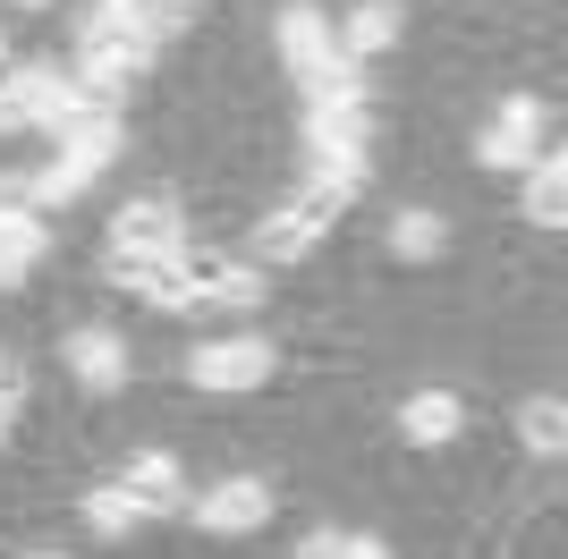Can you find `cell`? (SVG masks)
Wrapping results in <instances>:
<instances>
[{
	"label": "cell",
	"instance_id": "cell-1",
	"mask_svg": "<svg viewBox=\"0 0 568 559\" xmlns=\"http://www.w3.org/2000/svg\"><path fill=\"white\" fill-rule=\"evenodd\" d=\"M272 365H281V356L263 348V339H204V348H187V382H195V390H221V398L263 390Z\"/></svg>",
	"mask_w": 568,
	"mask_h": 559
},
{
	"label": "cell",
	"instance_id": "cell-2",
	"mask_svg": "<svg viewBox=\"0 0 568 559\" xmlns=\"http://www.w3.org/2000/svg\"><path fill=\"white\" fill-rule=\"evenodd\" d=\"M272 509H281V500H272L263 475H221V484L195 500V526H204V535H263Z\"/></svg>",
	"mask_w": 568,
	"mask_h": 559
},
{
	"label": "cell",
	"instance_id": "cell-3",
	"mask_svg": "<svg viewBox=\"0 0 568 559\" xmlns=\"http://www.w3.org/2000/svg\"><path fill=\"white\" fill-rule=\"evenodd\" d=\"M339 212L323 204V195H297V204H281V212H263L255 221V255L263 263H297V255H314V237L332 230Z\"/></svg>",
	"mask_w": 568,
	"mask_h": 559
},
{
	"label": "cell",
	"instance_id": "cell-4",
	"mask_svg": "<svg viewBox=\"0 0 568 559\" xmlns=\"http://www.w3.org/2000/svg\"><path fill=\"white\" fill-rule=\"evenodd\" d=\"M144 69H153V43H77V85H85V102H119Z\"/></svg>",
	"mask_w": 568,
	"mask_h": 559
},
{
	"label": "cell",
	"instance_id": "cell-5",
	"mask_svg": "<svg viewBox=\"0 0 568 559\" xmlns=\"http://www.w3.org/2000/svg\"><path fill=\"white\" fill-rule=\"evenodd\" d=\"M179 246H187V230H179V212L162 195L111 212V255H179Z\"/></svg>",
	"mask_w": 568,
	"mask_h": 559
},
{
	"label": "cell",
	"instance_id": "cell-6",
	"mask_svg": "<svg viewBox=\"0 0 568 559\" xmlns=\"http://www.w3.org/2000/svg\"><path fill=\"white\" fill-rule=\"evenodd\" d=\"M0 85H9V93L26 102V111H34V128H69V119L85 111V85H77V77H60V69H43V60L9 69Z\"/></svg>",
	"mask_w": 568,
	"mask_h": 559
},
{
	"label": "cell",
	"instance_id": "cell-7",
	"mask_svg": "<svg viewBox=\"0 0 568 559\" xmlns=\"http://www.w3.org/2000/svg\"><path fill=\"white\" fill-rule=\"evenodd\" d=\"M111 272H119V288H128V297L162 305V314H187V305H195V288H187V272H179V255H111Z\"/></svg>",
	"mask_w": 568,
	"mask_h": 559
},
{
	"label": "cell",
	"instance_id": "cell-8",
	"mask_svg": "<svg viewBox=\"0 0 568 559\" xmlns=\"http://www.w3.org/2000/svg\"><path fill=\"white\" fill-rule=\"evenodd\" d=\"M306 144H314V153H365V144H374V111H365V93L306 102Z\"/></svg>",
	"mask_w": 568,
	"mask_h": 559
},
{
	"label": "cell",
	"instance_id": "cell-9",
	"mask_svg": "<svg viewBox=\"0 0 568 559\" xmlns=\"http://www.w3.org/2000/svg\"><path fill=\"white\" fill-rule=\"evenodd\" d=\"M281 60H288V77H297V85H314V77L339 60L323 9H281Z\"/></svg>",
	"mask_w": 568,
	"mask_h": 559
},
{
	"label": "cell",
	"instance_id": "cell-10",
	"mask_svg": "<svg viewBox=\"0 0 568 559\" xmlns=\"http://www.w3.org/2000/svg\"><path fill=\"white\" fill-rule=\"evenodd\" d=\"M119 484L136 491L153 517H179V509H187V475H179V458H170V449H136V458L119 466Z\"/></svg>",
	"mask_w": 568,
	"mask_h": 559
},
{
	"label": "cell",
	"instance_id": "cell-11",
	"mask_svg": "<svg viewBox=\"0 0 568 559\" xmlns=\"http://www.w3.org/2000/svg\"><path fill=\"white\" fill-rule=\"evenodd\" d=\"M51 255V230L34 221V204H0V288H26V272Z\"/></svg>",
	"mask_w": 568,
	"mask_h": 559
},
{
	"label": "cell",
	"instance_id": "cell-12",
	"mask_svg": "<svg viewBox=\"0 0 568 559\" xmlns=\"http://www.w3.org/2000/svg\"><path fill=\"white\" fill-rule=\"evenodd\" d=\"M60 356H69V373H77L94 398H111L119 382H128V339H111V331H77Z\"/></svg>",
	"mask_w": 568,
	"mask_h": 559
},
{
	"label": "cell",
	"instance_id": "cell-13",
	"mask_svg": "<svg viewBox=\"0 0 568 559\" xmlns=\"http://www.w3.org/2000/svg\"><path fill=\"white\" fill-rule=\"evenodd\" d=\"M458 424H467V407H458L450 390H416V398H399V441H416V449L458 441Z\"/></svg>",
	"mask_w": 568,
	"mask_h": 559
},
{
	"label": "cell",
	"instance_id": "cell-14",
	"mask_svg": "<svg viewBox=\"0 0 568 559\" xmlns=\"http://www.w3.org/2000/svg\"><path fill=\"white\" fill-rule=\"evenodd\" d=\"M51 136H60V153H69V162L102 170V162L119 153V119H111V102H85V111H77L69 128H51Z\"/></svg>",
	"mask_w": 568,
	"mask_h": 559
},
{
	"label": "cell",
	"instance_id": "cell-15",
	"mask_svg": "<svg viewBox=\"0 0 568 559\" xmlns=\"http://www.w3.org/2000/svg\"><path fill=\"white\" fill-rule=\"evenodd\" d=\"M526 221H535V230H560L568 221V162L560 153H535V170H526Z\"/></svg>",
	"mask_w": 568,
	"mask_h": 559
},
{
	"label": "cell",
	"instance_id": "cell-16",
	"mask_svg": "<svg viewBox=\"0 0 568 559\" xmlns=\"http://www.w3.org/2000/svg\"><path fill=\"white\" fill-rule=\"evenodd\" d=\"M390 43H399V0H356L339 51H348V60H374V51H390Z\"/></svg>",
	"mask_w": 568,
	"mask_h": 559
},
{
	"label": "cell",
	"instance_id": "cell-17",
	"mask_svg": "<svg viewBox=\"0 0 568 559\" xmlns=\"http://www.w3.org/2000/svg\"><path fill=\"white\" fill-rule=\"evenodd\" d=\"M144 517H153V509H144V500H136V491H128V484H94V491H85V526H94L102 542L136 535Z\"/></svg>",
	"mask_w": 568,
	"mask_h": 559
},
{
	"label": "cell",
	"instance_id": "cell-18",
	"mask_svg": "<svg viewBox=\"0 0 568 559\" xmlns=\"http://www.w3.org/2000/svg\"><path fill=\"white\" fill-rule=\"evenodd\" d=\"M77 43H153L144 34V0H94L85 26H77Z\"/></svg>",
	"mask_w": 568,
	"mask_h": 559
},
{
	"label": "cell",
	"instance_id": "cell-19",
	"mask_svg": "<svg viewBox=\"0 0 568 559\" xmlns=\"http://www.w3.org/2000/svg\"><path fill=\"white\" fill-rule=\"evenodd\" d=\"M442 246H450V221H442V212H399V221H390V255L399 263H442Z\"/></svg>",
	"mask_w": 568,
	"mask_h": 559
},
{
	"label": "cell",
	"instance_id": "cell-20",
	"mask_svg": "<svg viewBox=\"0 0 568 559\" xmlns=\"http://www.w3.org/2000/svg\"><path fill=\"white\" fill-rule=\"evenodd\" d=\"M518 441L535 449V458H560V449H568V407H560V398H526V407H518Z\"/></svg>",
	"mask_w": 568,
	"mask_h": 559
},
{
	"label": "cell",
	"instance_id": "cell-21",
	"mask_svg": "<svg viewBox=\"0 0 568 559\" xmlns=\"http://www.w3.org/2000/svg\"><path fill=\"white\" fill-rule=\"evenodd\" d=\"M535 153H544V144L518 136V128H500V119L475 136V162H484V170H535Z\"/></svg>",
	"mask_w": 568,
	"mask_h": 559
},
{
	"label": "cell",
	"instance_id": "cell-22",
	"mask_svg": "<svg viewBox=\"0 0 568 559\" xmlns=\"http://www.w3.org/2000/svg\"><path fill=\"white\" fill-rule=\"evenodd\" d=\"M195 0H144V34H187Z\"/></svg>",
	"mask_w": 568,
	"mask_h": 559
},
{
	"label": "cell",
	"instance_id": "cell-23",
	"mask_svg": "<svg viewBox=\"0 0 568 559\" xmlns=\"http://www.w3.org/2000/svg\"><path fill=\"white\" fill-rule=\"evenodd\" d=\"M500 128H518V136L544 144V102H535V93H509V102H500Z\"/></svg>",
	"mask_w": 568,
	"mask_h": 559
},
{
	"label": "cell",
	"instance_id": "cell-24",
	"mask_svg": "<svg viewBox=\"0 0 568 559\" xmlns=\"http://www.w3.org/2000/svg\"><path fill=\"white\" fill-rule=\"evenodd\" d=\"M18 398H26V373H18V356H0V433L18 424Z\"/></svg>",
	"mask_w": 568,
	"mask_h": 559
},
{
	"label": "cell",
	"instance_id": "cell-25",
	"mask_svg": "<svg viewBox=\"0 0 568 559\" xmlns=\"http://www.w3.org/2000/svg\"><path fill=\"white\" fill-rule=\"evenodd\" d=\"M18 128H34V111H26V102H18V93H9V85H0V136H18Z\"/></svg>",
	"mask_w": 568,
	"mask_h": 559
},
{
	"label": "cell",
	"instance_id": "cell-26",
	"mask_svg": "<svg viewBox=\"0 0 568 559\" xmlns=\"http://www.w3.org/2000/svg\"><path fill=\"white\" fill-rule=\"evenodd\" d=\"M297 559H348V535H306V542H297Z\"/></svg>",
	"mask_w": 568,
	"mask_h": 559
},
{
	"label": "cell",
	"instance_id": "cell-27",
	"mask_svg": "<svg viewBox=\"0 0 568 559\" xmlns=\"http://www.w3.org/2000/svg\"><path fill=\"white\" fill-rule=\"evenodd\" d=\"M348 559H390V542L382 535H348Z\"/></svg>",
	"mask_w": 568,
	"mask_h": 559
},
{
	"label": "cell",
	"instance_id": "cell-28",
	"mask_svg": "<svg viewBox=\"0 0 568 559\" xmlns=\"http://www.w3.org/2000/svg\"><path fill=\"white\" fill-rule=\"evenodd\" d=\"M18 9H51V0H18Z\"/></svg>",
	"mask_w": 568,
	"mask_h": 559
},
{
	"label": "cell",
	"instance_id": "cell-29",
	"mask_svg": "<svg viewBox=\"0 0 568 559\" xmlns=\"http://www.w3.org/2000/svg\"><path fill=\"white\" fill-rule=\"evenodd\" d=\"M34 559H60V551H34Z\"/></svg>",
	"mask_w": 568,
	"mask_h": 559
},
{
	"label": "cell",
	"instance_id": "cell-30",
	"mask_svg": "<svg viewBox=\"0 0 568 559\" xmlns=\"http://www.w3.org/2000/svg\"><path fill=\"white\" fill-rule=\"evenodd\" d=\"M0 60H9V43H0Z\"/></svg>",
	"mask_w": 568,
	"mask_h": 559
}]
</instances>
